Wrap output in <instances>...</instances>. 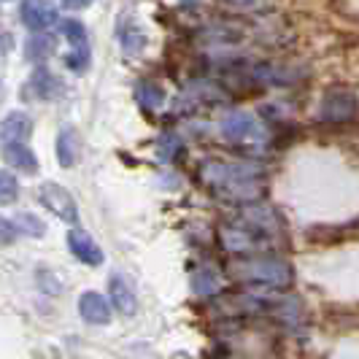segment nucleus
<instances>
[{"mask_svg": "<svg viewBox=\"0 0 359 359\" xmlns=\"http://www.w3.org/2000/svg\"><path fill=\"white\" fill-rule=\"evenodd\" d=\"M135 97H138V100H141V106L149 108V111L160 108L162 100H165L160 84H154V81H141V84H138V90H135Z\"/></svg>", "mask_w": 359, "mask_h": 359, "instance_id": "obj_14", "label": "nucleus"}, {"mask_svg": "<svg viewBox=\"0 0 359 359\" xmlns=\"http://www.w3.org/2000/svg\"><path fill=\"white\" fill-rule=\"evenodd\" d=\"M3 149V157L8 165H14L17 170L22 173H27V176H33L38 170V160L36 154L30 151V146L27 144H8V146H0Z\"/></svg>", "mask_w": 359, "mask_h": 359, "instance_id": "obj_12", "label": "nucleus"}, {"mask_svg": "<svg viewBox=\"0 0 359 359\" xmlns=\"http://www.w3.org/2000/svg\"><path fill=\"white\" fill-rule=\"evenodd\" d=\"M144 43H146V38L138 27H127V30H122V49H125V54H138L141 49H144Z\"/></svg>", "mask_w": 359, "mask_h": 359, "instance_id": "obj_19", "label": "nucleus"}, {"mask_svg": "<svg viewBox=\"0 0 359 359\" xmlns=\"http://www.w3.org/2000/svg\"><path fill=\"white\" fill-rule=\"evenodd\" d=\"M14 238H17V224L0 216V246H6V243H11Z\"/></svg>", "mask_w": 359, "mask_h": 359, "instance_id": "obj_21", "label": "nucleus"}, {"mask_svg": "<svg viewBox=\"0 0 359 359\" xmlns=\"http://www.w3.org/2000/svg\"><path fill=\"white\" fill-rule=\"evenodd\" d=\"M17 227H22V233L25 235H33V238H38V235H43V224L38 222L33 214H22L17 219Z\"/></svg>", "mask_w": 359, "mask_h": 359, "instance_id": "obj_20", "label": "nucleus"}, {"mask_svg": "<svg viewBox=\"0 0 359 359\" xmlns=\"http://www.w3.org/2000/svg\"><path fill=\"white\" fill-rule=\"evenodd\" d=\"M54 52V38L52 36H33L27 41V46H25V54H27V60H46V57H52Z\"/></svg>", "mask_w": 359, "mask_h": 359, "instance_id": "obj_15", "label": "nucleus"}, {"mask_svg": "<svg viewBox=\"0 0 359 359\" xmlns=\"http://www.w3.org/2000/svg\"><path fill=\"white\" fill-rule=\"evenodd\" d=\"M68 246H71L73 257L81 259L84 265H100L103 262V252H100V246L87 235V230L73 227L71 233H68Z\"/></svg>", "mask_w": 359, "mask_h": 359, "instance_id": "obj_8", "label": "nucleus"}, {"mask_svg": "<svg viewBox=\"0 0 359 359\" xmlns=\"http://www.w3.org/2000/svg\"><path fill=\"white\" fill-rule=\"evenodd\" d=\"M17 195H19L17 176H14V173H8V170H0V205L14 203Z\"/></svg>", "mask_w": 359, "mask_h": 359, "instance_id": "obj_17", "label": "nucleus"}, {"mask_svg": "<svg viewBox=\"0 0 359 359\" xmlns=\"http://www.w3.org/2000/svg\"><path fill=\"white\" fill-rule=\"evenodd\" d=\"M25 92H30L36 100H57V97L65 92V87H62V81H60L54 73H49L46 68H38V71L30 76Z\"/></svg>", "mask_w": 359, "mask_h": 359, "instance_id": "obj_7", "label": "nucleus"}, {"mask_svg": "<svg viewBox=\"0 0 359 359\" xmlns=\"http://www.w3.org/2000/svg\"><path fill=\"white\" fill-rule=\"evenodd\" d=\"M281 230H273V227H265L259 222H254L249 216H238L233 222L222 224L219 230V238H222V246L233 254H246V257H254V254H270L276 238H278Z\"/></svg>", "mask_w": 359, "mask_h": 359, "instance_id": "obj_1", "label": "nucleus"}, {"mask_svg": "<svg viewBox=\"0 0 359 359\" xmlns=\"http://www.w3.org/2000/svg\"><path fill=\"white\" fill-rule=\"evenodd\" d=\"M108 294H111V303H114V308L119 313H125V316L135 313V294H133V289H130V284H127L122 276H111Z\"/></svg>", "mask_w": 359, "mask_h": 359, "instance_id": "obj_11", "label": "nucleus"}, {"mask_svg": "<svg viewBox=\"0 0 359 359\" xmlns=\"http://www.w3.org/2000/svg\"><path fill=\"white\" fill-rule=\"evenodd\" d=\"M184 6H195V3H200V0H181Z\"/></svg>", "mask_w": 359, "mask_h": 359, "instance_id": "obj_25", "label": "nucleus"}, {"mask_svg": "<svg viewBox=\"0 0 359 359\" xmlns=\"http://www.w3.org/2000/svg\"><path fill=\"white\" fill-rule=\"evenodd\" d=\"M57 160L62 168H73L79 160V135L76 130H62L57 138Z\"/></svg>", "mask_w": 359, "mask_h": 359, "instance_id": "obj_13", "label": "nucleus"}, {"mask_svg": "<svg viewBox=\"0 0 359 359\" xmlns=\"http://www.w3.org/2000/svg\"><path fill=\"white\" fill-rule=\"evenodd\" d=\"M30 135V119L22 111H11L3 122H0V146L8 144H27Z\"/></svg>", "mask_w": 359, "mask_h": 359, "instance_id": "obj_9", "label": "nucleus"}, {"mask_svg": "<svg viewBox=\"0 0 359 359\" xmlns=\"http://www.w3.org/2000/svg\"><path fill=\"white\" fill-rule=\"evenodd\" d=\"M235 8H243V11H254V8H262V0H224Z\"/></svg>", "mask_w": 359, "mask_h": 359, "instance_id": "obj_22", "label": "nucleus"}, {"mask_svg": "<svg viewBox=\"0 0 359 359\" xmlns=\"http://www.w3.org/2000/svg\"><path fill=\"white\" fill-rule=\"evenodd\" d=\"M19 19L33 33H43V30H49L54 22H57V8H54L49 0H22Z\"/></svg>", "mask_w": 359, "mask_h": 359, "instance_id": "obj_6", "label": "nucleus"}, {"mask_svg": "<svg viewBox=\"0 0 359 359\" xmlns=\"http://www.w3.org/2000/svg\"><path fill=\"white\" fill-rule=\"evenodd\" d=\"M222 135L233 144H243V146H262L265 144V135H262V127L254 119L252 114L246 111H230L224 114L222 119Z\"/></svg>", "mask_w": 359, "mask_h": 359, "instance_id": "obj_3", "label": "nucleus"}, {"mask_svg": "<svg viewBox=\"0 0 359 359\" xmlns=\"http://www.w3.org/2000/svg\"><path fill=\"white\" fill-rule=\"evenodd\" d=\"M62 36L68 38V43L73 49H90L87 46V27L79 19H65L62 22Z\"/></svg>", "mask_w": 359, "mask_h": 359, "instance_id": "obj_16", "label": "nucleus"}, {"mask_svg": "<svg viewBox=\"0 0 359 359\" xmlns=\"http://www.w3.org/2000/svg\"><path fill=\"white\" fill-rule=\"evenodd\" d=\"M359 103L357 95L346 87H332V90L324 92L322 100V122L327 125H346L357 116Z\"/></svg>", "mask_w": 359, "mask_h": 359, "instance_id": "obj_4", "label": "nucleus"}, {"mask_svg": "<svg viewBox=\"0 0 359 359\" xmlns=\"http://www.w3.org/2000/svg\"><path fill=\"white\" fill-rule=\"evenodd\" d=\"M192 287H195V292H198L200 297H208V294L216 292V276L208 268L198 270L195 278H192Z\"/></svg>", "mask_w": 359, "mask_h": 359, "instance_id": "obj_18", "label": "nucleus"}, {"mask_svg": "<svg viewBox=\"0 0 359 359\" xmlns=\"http://www.w3.org/2000/svg\"><path fill=\"white\" fill-rule=\"evenodd\" d=\"M241 273L259 284V287H270V289H284L292 284V268H289L284 259L273 257V254H257L252 259L241 262Z\"/></svg>", "mask_w": 359, "mask_h": 359, "instance_id": "obj_2", "label": "nucleus"}, {"mask_svg": "<svg viewBox=\"0 0 359 359\" xmlns=\"http://www.w3.org/2000/svg\"><path fill=\"white\" fill-rule=\"evenodd\" d=\"M38 198L43 203V208H49L57 219H62V222H68L73 224L76 219H79V208H76V200L60 187V184H43L41 187V192H38Z\"/></svg>", "mask_w": 359, "mask_h": 359, "instance_id": "obj_5", "label": "nucleus"}, {"mask_svg": "<svg viewBox=\"0 0 359 359\" xmlns=\"http://www.w3.org/2000/svg\"><path fill=\"white\" fill-rule=\"evenodd\" d=\"M62 6H65V8H71V11H79V8L92 6V0H62Z\"/></svg>", "mask_w": 359, "mask_h": 359, "instance_id": "obj_24", "label": "nucleus"}, {"mask_svg": "<svg viewBox=\"0 0 359 359\" xmlns=\"http://www.w3.org/2000/svg\"><path fill=\"white\" fill-rule=\"evenodd\" d=\"M179 151H181V144L176 138H165V141H162V154H165V157H173V154H179Z\"/></svg>", "mask_w": 359, "mask_h": 359, "instance_id": "obj_23", "label": "nucleus"}, {"mask_svg": "<svg viewBox=\"0 0 359 359\" xmlns=\"http://www.w3.org/2000/svg\"><path fill=\"white\" fill-rule=\"evenodd\" d=\"M79 311H81V316L90 324H106L111 319L106 297L97 294V292H84L81 300H79Z\"/></svg>", "mask_w": 359, "mask_h": 359, "instance_id": "obj_10", "label": "nucleus"}]
</instances>
